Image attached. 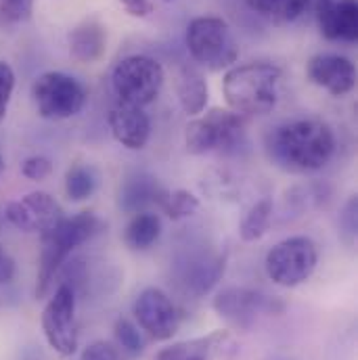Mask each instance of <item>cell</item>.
<instances>
[{
  "mask_svg": "<svg viewBox=\"0 0 358 360\" xmlns=\"http://www.w3.org/2000/svg\"><path fill=\"white\" fill-rule=\"evenodd\" d=\"M226 269V254H220L210 248L188 250L174 262V278L180 291L191 297L207 295Z\"/></svg>",
  "mask_w": 358,
  "mask_h": 360,
  "instance_id": "obj_11",
  "label": "cell"
},
{
  "mask_svg": "<svg viewBox=\"0 0 358 360\" xmlns=\"http://www.w3.org/2000/svg\"><path fill=\"white\" fill-rule=\"evenodd\" d=\"M226 338H229L226 331H216L205 338L184 340L160 350L155 360H212L216 352L224 346Z\"/></svg>",
  "mask_w": 358,
  "mask_h": 360,
  "instance_id": "obj_19",
  "label": "cell"
},
{
  "mask_svg": "<svg viewBox=\"0 0 358 360\" xmlns=\"http://www.w3.org/2000/svg\"><path fill=\"white\" fill-rule=\"evenodd\" d=\"M308 78L312 84L325 89L333 96H344L352 92L357 84L354 63L338 53H321L308 61Z\"/></svg>",
  "mask_w": 358,
  "mask_h": 360,
  "instance_id": "obj_14",
  "label": "cell"
},
{
  "mask_svg": "<svg viewBox=\"0 0 358 360\" xmlns=\"http://www.w3.org/2000/svg\"><path fill=\"white\" fill-rule=\"evenodd\" d=\"M321 34L327 40L354 42L358 36L357 0H312Z\"/></svg>",
  "mask_w": 358,
  "mask_h": 360,
  "instance_id": "obj_15",
  "label": "cell"
},
{
  "mask_svg": "<svg viewBox=\"0 0 358 360\" xmlns=\"http://www.w3.org/2000/svg\"><path fill=\"white\" fill-rule=\"evenodd\" d=\"M107 122H109L113 139L122 147L130 151H141L147 147L151 139V120L143 107L117 103L111 107Z\"/></svg>",
  "mask_w": 358,
  "mask_h": 360,
  "instance_id": "obj_16",
  "label": "cell"
},
{
  "mask_svg": "<svg viewBox=\"0 0 358 360\" xmlns=\"http://www.w3.org/2000/svg\"><path fill=\"white\" fill-rule=\"evenodd\" d=\"M80 360H124V356H122V350L117 346L98 340V342H92L90 346L84 348Z\"/></svg>",
  "mask_w": 358,
  "mask_h": 360,
  "instance_id": "obj_31",
  "label": "cell"
},
{
  "mask_svg": "<svg viewBox=\"0 0 358 360\" xmlns=\"http://www.w3.org/2000/svg\"><path fill=\"white\" fill-rule=\"evenodd\" d=\"M98 184V174L92 166H74L65 174V193L72 201H87Z\"/></svg>",
  "mask_w": 358,
  "mask_h": 360,
  "instance_id": "obj_24",
  "label": "cell"
},
{
  "mask_svg": "<svg viewBox=\"0 0 358 360\" xmlns=\"http://www.w3.org/2000/svg\"><path fill=\"white\" fill-rule=\"evenodd\" d=\"M177 94H179L180 107L186 115H199L207 105L210 89L205 78L197 70L182 68L177 80Z\"/></svg>",
  "mask_w": 358,
  "mask_h": 360,
  "instance_id": "obj_20",
  "label": "cell"
},
{
  "mask_svg": "<svg viewBox=\"0 0 358 360\" xmlns=\"http://www.w3.org/2000/svg\"><path fill=\"white\" fill-rule=\"evenodd\" d=\"M272 220V199L264 197L260 201H256L250 212L245 214V218L239 224V237L248 243H254L258 239H262L267 235Z\"/></svg>",
  "mask_w": 358,
  "mask_h": 360,
  "instance_id": "obj_23",
  "label": "cell"
},
{
  "mask_svg": "<svg viewBox=\"0 0 358 360\" xmlns=\"http://www.w3.org/2000/svg\"><path fill=\"white\" fill-rule=\"evenodd\" d=\"M270 162L291 174H310L323 170L335 153V134L329 124L302 117L283 122L267 136Z\"/></svg>",
  "mask_w": 358,
  "mask_h": 360,
  "instance_id": "obj_1",
  "label": "cell"
},
{
  "mask_svg": "<svg viewBox=\"0 0 358 360\" xmlns=\"http://www.w3.org/2000/svg\"><path fill=\"white\" fill-rule=\"evenodd\" d=\"M319 264V250L310 237L298 235L279 241L264 260V269L272 283L281 287H298L306 283Z\"/></svg>",
  "mask_w": 358,
  "mask_h": 360,
  "instance_id": "obj_9",
  "label": "cell"
},
{
  "mask_svg": "<svg viewBox=\"0 0 358 360\" xmlns=\"http://www.w3.org/2000/svg\"><path fill=\"white\" fill-rule=\"evenodd\" d=\"M113 333H115L117 348H122L124 354H128V356H141L145 352V346H147L145 335L139 329V325H134L132 321L117 319L115 321V327H113Z\"/></svg>",
  "mask_w": 358,
  "mask_h": 360,
  "instance_id": "obj_25",
  "label": "cell"
},
{
  "mask_svg": "<svg viewBox=\"0 0 358 360\" xmlns=\"http://www.w3.org/2000/svg\"><path fill=\"white\" fill-rule=\"evenodd\" d=\"M0 170H2V158H0Z\"/></svg>",
  "mask_w": 358,
  "mask_h": 360,
  "instance_id": "obj_34",
  "label": "cell"
},
{
  "mask_svg": "<svg viewBox=\"0 0 358 360\" xmlns=\"http://www.w3.org/2000/svg\"><path fill=\"white\" fill-rule=\"evenodd\" d=\"M132 314L139 329L155 342H166L174 338L180 327V314L174 302L166 291L158 287H147L136 295Z\"/></svg>",
  "mask_w": 358,
  "mask_h": 360,
  "instance_id": "obj_12",
  "label": "cell"
},
{
  "mask_svg": "<svg viewBox=\"0 0 358 360\" xmlns=\"http://www.w3.org/2000/svg\"><path fill=\"white\" fill-rule=\"evenodd\" d=\"M101 229L103 222L92 212H80L72 218H63L55 229L42 235V254H40L38 281H36L38 297H42L51 289L55 276L61 272L70 256L80 245L90 241Z\"/></svg>",
  "mask_w": 358,
  "mask_h": 360,
  "instance_id": "obj_3",
  "label": "cell"
},
{
  "mask_svg": "<svg viewBox=\"0 0 358 360\" xmlns=\"http://www.w3.org/2000/svg\"><path fill=\"white\" fill-rule=\"evenodd\" d=\"M184 40L191 57L212 72L231 68L239 57L235 36L229 23L220 17H195L186 25Z\"/></svg>",
  "mask_w": 358,
  "mask_h": 360,
  "instance_id": "obj_4",
  "label": "cell"
},
{
  "mask_svg": "<svg viewBox=\"0 0 358 360\" xmlns=\"http://www.w3.org/2000/svg\"><path fill=\"white\" fill-rule=\"evenodd\" d=\"M120 2L132 17H147L149 13H153V0H120ZM164 2H172V0H164Z\"/></svg>",
  "mask_w": 358,
  "mask_h": 360,
  "instance_id": "obj_33",
  "label": "cell"
},
{
  "mask_svg": "<svg viewBox=\"0 0 358 360\" xmlns=\"http://www.w3.org/2000/svg\"><path fill=\"white\" fill-rule=\"evenodd\" d=\"M4 218L19 231L44 235L63 220V212L49 193L34 191L17 201H11L4 207Z\"/></svg>",
  "mask_w": 358,
  "mask_h": 360,
  "instance_id": "obj_13",
  "label": "cell"
},
{
  "mask_svg": "<svg viewBox=\"0 0 358 360\" xmlns=\"http://www.w3.org/2000/svg\"><path fill=\"white\" fill-rule=\"evenodd\" d=\"M166 74L158 59L147 55H132L115 65L111 74V89L120 103L145 107L158 98Z\"/></svg>",
  "mask_w": 358,
  "mask_h": 360,
  "instance_id": "obj_6",
  "label": "cell"
},
{
  "mask_svg": "<svg viewBox=\"0 0 358 360\" xmlns=\"http://www.w3.org/2000/svg\"><path fill=\"white\" fill-rule=\"evenodd\" d=\"M68 44H70V55L78 63H94L105 53L107 32L96 19H87L84 23L72 30Z\"/></svg>",
  "mask_w": 358,
  "mask_h": 360,
  "instance_id": "obj_18",
  "label": "cell"
},
{
  "mask_svg": "<svg viewBox=\"0 0 358 360\" xmlns=\"http://www.w3.org/2000/svg\"><path fill=\"white\" fill-rule=\"evenodd\" d=\"M17 274V266L15 260L11 258V254L0 245V285H6L15 278Z\"/></svg>",
  "mask_w": 358,
  "mask_h": 360,
  "instance_id": "obj_32",
  "label": "cell"
},
{
  "mask_svg": "<svg viewBox=\"0 0 358 360\" xmlns=\"http://www.w3.org/2000/svg\"><path fill=\"white\" fill-rule=\"evenodd\" d=\"M245 134L243 115L231 109H210L186 126L184 145L193 155L235 147Z\"/></svg>",
  "mask_w": 358,
  "mask_h": 360,
  "instance_id": "obj_10",
  "label": "cell"
},
{
  "mask_svg": "<svg viewBox=\"0 0 358 360\" xmlns=\"http://www.w3.org/2000/svg\"><path fill=\"white\" fill-rule=\"evenodd\" d=\"M250 6L274 23H291L312 8V0H250Z\"/></svg>",
  "mask_w": 358,
  "mask_h": 360,
  "instance_id": "obj_22",
  "label": "cell"
},
{
  "mask_svg": "<svg viewBox=\"0 0 358 360\" xmlns=\"http://www.w3.org/2000/svg\"><path fill=\"white\" fill-rule=\"evenodd\" d=\"M358 199L352 195L346 205H344V212L340 216V224H342V233L346 237L348 243H354L357 239V226H358Z\"/></svg>",
  "mask_w": 358,
  "mask_h": 360,
  "instance_id": "obj_30",
  "label": "cell"
},
{
  "mask_svg": "<svg viewBox=\"0 0 358 360\" xmlns=\"http://www.w3.org/2000/svg\"><path fill=\"white\" fill-rule=\"evenodd\" d=\"M216 314L237 329H254L262 319L285 312V302L252 287H226L212 302Z\"/></svg>",
  "mask_w": 358,
  "mask_h": 360,
  "instance_id": "obj_5",
  "label": "cell"
},
{
  "mask_svg": "<svg viewBox=\"0 0 358 360\" xmlns=\"http://www.w3.org/2000/svg\"><path fill=\"white\" fill-rule=\"evenodd\" d=\"M166 191L162 188V184L158 179H153L151 174L139 172L132 174L122 182L120 193H117V203L126 214H141L147 212V207L151 203H162Z\"/></svg>",
  "mask_w": 358,
  "mask_h": 360,
  "instance_id": "obj_17",
  "label": "cell"
},
{
  "mask_svg": "<svg viewBox=\"0 0 358 360\" xmlns=\"http://www.w3.org/2000/svg\"><path fill=\"white\" fill-rule=\"evenodd\" d=\"M53 172V162L44 155H32L23 162L21 174L30 180H44Z\"/></svg>",
  "mask_w": 358,
  "mask_h": 360,
  "instance_id": "obj_29",
  "label": "cell"
},
{
  "mask_svg": "<svg viewBox=\"0 0 358 360\" xmlns=\"http://www.w3.org/2000/svg\"><path fill=\"white\" fill-rule=\"evenodd\" d=\"M281 80L283 74L272 63H243L226 72L222 92L231 111L239 115H267L279 103Z\"/></svg>",
  "mask_w": 358,
  "mask_h": 360,
  "instance_id": "obj_2",
  "label": "cell"
},
{
  "mask_svg": "<svg viewBox=\"0 0 358 360\" xmlns=\"http://www.w3.org/2000/svg\"><path fill=\"white\" fill-rule=\"evenodd\" d=\"M160 237H162V218L153 212L134 214L124 233L126 245L134 252H145L153 248Z\"/></svg>",
  "mask_w": 358,
  "mask_h": 360,
  "instance_id": "obj_21",
  "label": "cell"
},
{
  "mask_svg": "<svg viewBox=\"0 0 358 360\" xmlns=\"http://www.w3.org/2000/svg\"><path fill=\"white\" fill-rule=\"evenodd\" d=\"M160 205L168 214L170 220H182V218L193 216L199 210V199L191 191L179 188L174 193H166Z\"/></svg>",
  "mask_w": 358,
  "mask_h": 360,
  "instance_id": "obj_26",
  "label": "cell"
},
{
  "mask_svg": "<svg viewBox=\"0 0 358 360\" xmlns=\"http://www.w3.org/2000/svg\"><path fill=\"white\" fill-rule=\"evenodd\" d=\"M36 0H0V17L8 23H23L32 17Z\"/></svg>",
  "mask_w": 358,
  "mask_h": 360,
  "instance_id": "obj_27",
  "label": "cell"
},
{
  "mask_svg": "<svg viewBox=\"0 0 358 360\" xmlns=\"http://www.w3.org/2000/svg\"><path fill=\"white\" fill-rule=\"evenodd\" d=\"M42 333L59 356H72L78 350V295L68 283H59L42 310Z\"/></svg>",
  "mask_w": 358,
  "mask_h": 360,
  "instance_id": "obj_8",
  "label": "cell"
},
{
  "mask_svg": "<svg viewBox=\"0 0 358 360\" xmlns=\"http://www.w3.org/2000/svg\"><path fill=\"white\" fill-rule=\"evenodd\" d=\"M84 84L63 72H46L32 84L36 111L44 120H70L87 105Z\"/></svg>",
  "mask_w": 358,
  "mask_h": 360,
  "instance_id": "obj_7",
  "label": "cell"
},
{
  "mask_svg": "<svg viewBox=\"0 0 358 360\" xmlns=\"http://www.w3.org/2000/svg\"><path fill=\"white\" fill-rule=\"evenodd\" d=\"M15 90V72L6 61H0V122L4 120Z\"/></svg>",
  "mask_w": 358,
  "mask_h": 360,
  "instance_id": "obj_28",
  "label": "cell"
}]
</instances>
